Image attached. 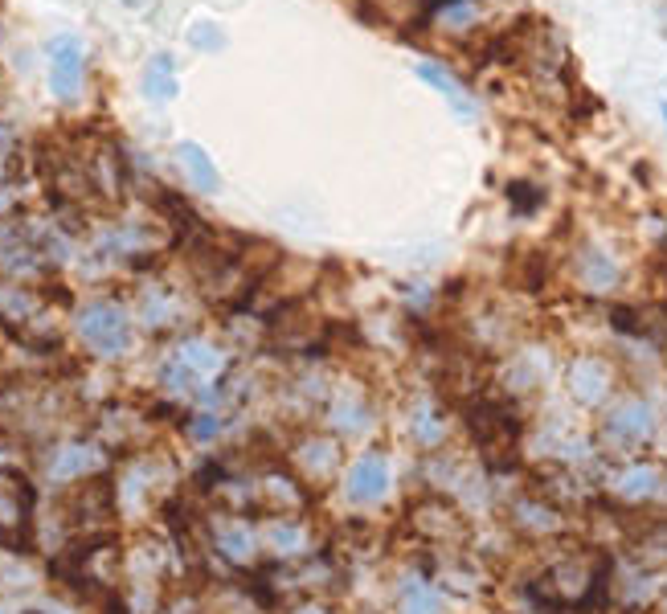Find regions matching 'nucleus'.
<instances>
[{"label": "nucleus", "mask_w": 667, "mask_h": 614, "mask_svg": "<svg viewBox=\"0 0 667 614\" xmlns=\"http://www.w3.org/2000/svg\"><path fill=\"white\" fill-rule=\"evenodd\" d=\"M33 537V484L21 471L0 467V545L29 549Z\"/></svg>", "instance_id": "nucleus-1"}, {"label": "nucleus", "mask_w": 667, "mask_h": 614, "mask_svg": "<svg viewBox=\"0 0 667 614\" xmlns=\"http://www.w3.org/2000/svg\"><path fill=\"white\" fill-rule=\"evenodd\" d=\"M78 332L91 344V353H99V357H115L127 348V316L115 303H91L78 316Z\"/></svg>", "instance_id": "nucleus-2"}, {"label": "nucleus", "mask_w": 667, "mask_h": 614, "mask_svg": "<svg viewBox=\"0 0 667 614\" xmlns=\"http://www.w3.org/2000/svg\"><path fill=\"white\" fill-rule=\"evenodd\" d=\"M50 66H54V91H58V99H74L78 86H82V70H86L82 46H78L74 37H54L50 41Z\"/></svg>", "instance_id": "nucleus-3"}, {"label": "nucleus", "mask_w": 667, "mask_h": 614, "mask_svg": "<svg viewBox=\"0 0 667 614\" xmlns=\"http://www.w3.org/2000/svg\"><path fill=\"white\" fill-rule=\"evenodd\" d=\"M385 488H389V467L377 455L361 459L357 467H352V475H348V492L357 496V500H381Z\"/></svg>", "instance_id": "nucleus-4"}, {"label": "nucleus", "mask_w": 667, "mask_h": 614, "mask_svg": "<svg viewBox=\"0 0 667 614\" xmlns=\"http://www.w3.org/2000/svg\"><path fill=\"white\" fill-rule=\"evenodd\" d=\"M647 426H651V410L647 406H622L610 418V434H618L622 443H639V438L647 434Z\"/></svg>", "instance_id": "nucleus-5"}, {"label": "nucleus", "mask_w": 667, "mask_h": 614, "mask_svg": "<svg viewBox=\"0 0 667 614\" xmlns=\"http://www.w3.org/2000/svg\"><path fill=\"white\" fill-rule=\"evenodd\" d=\"M369 9H381L389 25H414V21H426L430 13V0H365Z\"/></svg>", "instance_id": "nucleus-6"}, {"label": "nucleus", "mask_w": 667, "mask_h": 614, "mask_svg": "<svg viewBox=\"0 0 667 614\" xmlns=\"http://www.w3.org/2000/svg\"><path fill=\"white\" fill-rule=\"evenodd\" d=\"M418 78L426 82V86H434V91H442V95H447V99H455V107H459V115L467 119L471 115V103L463 99V91H459V82L447 74V70H442V66H434V62H418Z\"/></svg>", "instance_id": "nucleus-7"}, {"label": "nucleus", "mask_w": 667, "mask_h": 614, "mask_svg": "<svg viewBox=\"0 0 667 614\" xmlns=\"http://www.w3.org/2000/svg\"><path fill=\"white\" fill-rule=\"evenodd\" d=\"M181 160H185V168L193 172L197 189H217V168H213V160H209L197 144H181Z\"/></svg>", "instance_id": "nucleus-8"}, {"label": "nucleus", "mask_w": 667, "mask_h": 614, "mask_svg": "<svg viewBox=\"0 0 667 614\" xmlns=\"http://www.w3.org/2000/svg\"><path fill=\"white\" fill-rule=\"evenodd\" d=\"M144 91H148L152 99H172V95H176V78H172V58H168V54H160V58L148 66Z\"/></svg>", "instance_id": "nucleus-9"}, {"label": "nucleus", "mask_w": 667, "mask_h": 614, "mask_svg": "<svg viewBox=\"0 0 667 614\" xmlns=\"http://www.w3.org/2000/svg\"><path fill=\"white\" fill-rule=\"evenodd\" d=\"M573 389H577V398H582V402H598L602 398V393L610 389V377L598 369V365H577V373H573Z\"/></svg>", "instance_id": "nucleus-10"}, {"label": "nucleus", "mask_w": 667, "mask_h": 614, "mask_svg": "<svg viewBox=\"0 0 667 614\" xmlns=\"http://www.w3.org/2000/svg\"><path fill=\"white\" fill-rule=\"evenodd\" d=\"M189 41H197V50H221V46H226V37H221V29H217V25H209V21H197V25L189 29Z\"/></svg>", "instance_id": "nucleus-11"}, {"label": "nucleus", "mask_w": 667, "mask_h": 614, "mask_svg": "<svg viewBox=\"0 0 667 614\" xmlns=\"http://www.w3.org/2000/svg\"><path fill=\"white\" fill-rule=\"evenodd\" d=\"M651 484H655V471H635L627 484H622V496H647Z\"/></svg>", "instance_id": "nucleus-12"}, {"label": "nucleus", "mask_w": 667, "mask_h": 614, "mask_svg": "<svg viewBox=\"0 0 667 614\" xmlns=\"http://www.w3.org/2000/svg\"><path fill=\"white\" fill-rule=\"evenodd\" d=\"M29 614H37V610H29Z\"/></svg>", "instance_id": "nucleus-13"}]
</instances>
